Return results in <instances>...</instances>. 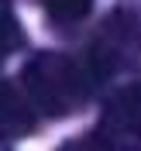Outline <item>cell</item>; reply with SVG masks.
Segmentation results:
<instances>
[{"label":"cell","instance_id":"8","mask_svg":"<svg viewBox=\"0 0 141 151\" xmlns=\"http://www.w3.org/2000/svg\"><path fill=\"white\" fill-rule=\"evenodd\" d=\"M0 151H10V148H7V144H0Z\"/></svg>","mask_w":141,"mask_h":151},{"label":"cell","instance_id":"2","mask_svg":"<svg viewBox=\"0 0 141 151\" xmlns=\"http://www.w3.org/2000/svg\"><path fill=\"white\" fill-rule=\"evenodd\" d=\"M141 55V24L134 21V14H110L100 24V31L93 35L90 48H86V72L93 83L114 76L117 69L131 65Z\"/></svg>","mask_w":141,"mask_h":151},{"label":"cell","instance_id":"7","mask_svg":"<svg viewBox=\"0 0 141 151\" xmlns=\"http://www.w3.org/2000/svg\"><path fill=\"white\" fill-rule=\"evenodd\" d=\"M59 151H110V144H107L100 134H83V137H72V141H66Z\"/></svg>","mask_w":141,"mask_h":151},{"label":"cell","instance_id":"4","mask_svg":"<svg viewBox=\"0 0 141 151\" xmlns=\"http://www.w3.org/2000/svg\"><path fill=\"white\" fill-rule=\"evenodd\" d=\"M35 117L38 113L31 106V100L24 96V89H17V86L0 79V141L28 134L35 127Z\"/></svg>","mask_w":141,"mask_h":151},{"label":"cell","instance_id":"1","mask_svg":"<svg viewBox=\"0 0 141 151\" xmlns=\"http://www.w3.org/2000/svg\"><path fill=\"white\" fill-rule=\"evenodd\" d=\"M21 86H24V96L31 100L35 113H41V117H66L93 89V79H90L86 65L59 55V52H41V55H35L24 65Z\"/></svg>","mask_w":141,"mask_h":151},{"label":"cell","instance_id":"3","mask_svg":"<svg viewBox=\"0 0 141 151\" xmlns=\"http://www.w3.org/2000/svg\"><path fill=\"white\" fill-rule=\"evenodd\" d=\"M96 134L110 151H141V86H124L107 100Z\"/></svg>","mask_w":141,"mask_h":151},{"label":"cell","instance_id":"6","mask_svg":"<svg viewBox=\"0 0 141 151\" xmlns=\"http://www.w3.org/2000/svg\"><path fill=\"white\" fill-rule=\"evenodd\" d=\"M41 7L52 21L59 24H76V21H83L93 7V0H41Z\"/></svg>","mask_w":141,"mask_h":151},{"label":"cell","instance_id":"5","mask_svg":"<svg viewBox=\"0 0 141 151\" xmlns=\"http://www.w3.org/2000/svg\"><path fill=\"white\" fill-rule=\"evenodd\" d=\"M21 41H24V28H21L17 14H14V7L7 0H0V58L17 52Z\"/></svg>","mask_w":141,"mask_h":151}]
</instances>
